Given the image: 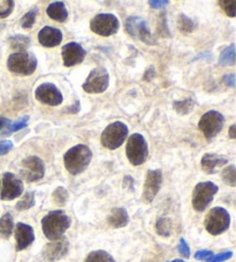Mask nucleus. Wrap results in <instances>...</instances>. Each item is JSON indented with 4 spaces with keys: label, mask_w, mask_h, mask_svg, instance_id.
<instances>
[{
    "label": "nucleus",
    "mask_w": 236,
    "mask_h": 262,
    "mask_svg": "<svg viewBox=\"0 0 236 262\" xmlns=\"http://www.w3.org/2000/svg\"><path fill=\"white\" fill-rule=\"evenodd\" d=\"M222 82H224L227 87L235 88V75L234 74H227L222 78Z\"/></svg>",
    "instance_id": "44"
},
{
    "label": "nucleus",
    "mask_w": 236,
    "mask_h": 262,
    "mask_svg": "<svg viewBox=\"0 0 236 262\" xmlns=\"http://www.w3.org/2000/svg\"><path fill=\"white\" fill-rule=\"evenodd\" d=\"M46 13L50 19H52L57 22H66L68 19V11L66 8L65 3L62 2H54L50 4L46 8Z\"/></svg>",
    "instance_id": "22"
},
{
    "label": "nucleus",
    "mask_w": 236,
    "mask_h": 262,
    "mask_svg": "<svg viewBox=\"0 0 236 262\" xmlns=\"http://www.w3.org/2000/svg\"><path fill=\"white\" fill-rule=\"evenodd\" d=\"M236 125L235 124H233L230 126V128H229V137H230V139H236Z\"/></svg>",
    "instance_id": "48"
},
{
    "label": "nucleus",
    "mask_w": 236,
    "mask_h": 262,
    "mask_svg": "<svg viewBox=\"0 0 236 262\" xmlns=\"http://www.w3.org/2000/svg\"><path fill=\"white\" fill-rule=\"evenodd\" d=\"M0 135H2V133H0Z\"/></svg>",
    "instance_id": "51"
},
{
    "label": "nucleus",
    "mask_w": 236,
    "mask_h": 262,
    "mask_svg": "<svg viewBox=\"0 0 236 262\" xmlns=\"http://www.w3.org/2000/svg\"><path fill=\"white\" fill-rule=\"evenodd\" d=\"M196 28L195 22L185 14H180L178 17V29L182 34H192Z\"/></svg>",
    "instance_id": "29"
},
{
    "label": "nucleus",
    "mask_w": 236,
    "mask_h": 262,
    "mask_svg": "<svg viewBox=\"0 0 236 262\" xmlns=\"http://www.w3.org/2000/svg\"><path fill=\"white\" fill-rule=\"evenodd\" d=\"M219 191V187L212 182H203L197 184L193 192V207L194 209L202 213L211 205L216 194Z\"/></svg>",
    "instance_id": "8"
},
{
    "label": "nucleus",
    "mask_w": 236,
    "mask_h": 262,
    "mask_svg": "<svg viewBox=\"0 0 236 262\" xmlns=\"http://www.w3.org/2000/svg\"><path fill=\"white\" fill-rule=\"evenodd\" d=\"M92 160V151L85 144H76L63 156L66 170L73 176L84 172Z\"/></svg>",
    "instance_id": "1"
},
{
    "label": "nucleus",
    "mask_w": 236,
    "mask_h": 262,
    "mask_svg": "<svg viewBox=\"0 0 236 262\" xmlns=\"http://www.w3.org/2000/svg\"><path fill=\"white\" fill-rule=\"evenodd\" d=\"M61 56L63 65L66 67H73L81 64L84 60L87 52L82 48V45H80L76 42H70L63 45L61 50Z\"/></svg>",
    "instance_id": "16"
},
{
    "label": "nucleus",
    "mask_w": 236,
    "mask_h": 262,
    "mask_svg": "<svg viewBox=\"0 0 236 262\" xmlns=\"http://www.w3.org/2000/svg\"><path fill=\"white\" fill-rule=\"evenodd\" d=\"M219 65L221 66H234L235 65V45L230 44L221 52L219 58Z\"/></svg>",
    "instance_id": "27"
},
{
    "label": "nucleus",
    "mask_w": 236,
    "mask_h": 262,
    "mask_svg": "<svg viewBox=\"0 0 236 262\" xmlns=\"http://www.w3.org/2000/svg\"><path fill=\"white\" fill-rule=\"evenodd\" d=\"M154 76H156V71H154V67L153 66H150L149 69L145 71V73L143 75V80L150 81V80H152Z\"/></svg>",
    "instance_id": "45"
},
{
    "label": "nucleus",
    "mask_w": 236,
    "mask_h": 262,
    "mask_svg": "<svg viewBox=\"0 0 236 262\" xmlns=\"http://www.w3.org/2000/svg\"><path fill=\"white\" fill-rule=\"evenodd\" d=\"M215 255V253L212 251H208V250H202V251H198L196 252V254H195V259L199 260V261H203V260H208L211 259V257Z\"/></svg>",
    "instance_id": "41"
},
{
    "label": "nucleus",
    "mask_w": 236,
    "mask_h": 262,
    "mask_svg": "<svg viewBox=\"0 0 236 262\" xmlns=\"http://www.w3.org/2000/svg\"><path fill=\"white\" fill-rule=\"evenodd\" d=\"M125 29L131 38L140 40L147 45H156L157 40L153 37L147 21L139 16H129L126 20Z\"/></svg>",
    "instance_id": "7"
},
{
    "label": "nucleus",
    "mask_w": 236,
    "mask_h": 262,
    "mask_svg": "<svg viewBox=\"0 0 236 262\" xmlns=\"http://www.w3.org/2000/svg\"><path fill=\"white\" fill-rule=\"evenodd\" d=\"M231 256H233V252L231 251L222 252L217 255H213L211 259H208L206 262H225L227 260H229Z\"/></svg>",
    "instance_id": "38"
},
{
    "label": "nucleus",
    "mask_w": 236,
    "mask_h": 262,
    "mask_svg": "<svg viewBox=\"0 0 236 262\" xmlns=\"http://www.w3.org/2000/svg\"><path fill=\"white\" fill-rule=\"evenodd\" d=\"M16 250L23 251L28 248L35 241V232L33 227L26 223H17L15 225Z\"/></svg>",
    "instance_id": "19"
},
{
    "label": "nucleus",
    "mask_w": 236,
    "mask_h": 262,
    "mask_svg": "<svg viewBox=\"0 0 236 262\" xmlns=\"http://www.w3.org/2000/svg\"><path fill=\"white\" fill-rule=\"evenodd\" d=\"M7 69L17 75L28 76L37 69V58L30 52H14L8 57Z\"/></svg>",
    "instance_id": "3"
},
{
    "label": "nucleus",
    "mask_w": 236,
    "mask_h": 262,
    "mask_svg": "<svg viewBox=\"0 0 236 262\" xmlns=\"http://www.w3.org/2000/svg\"><path fill=\"white\" fill-rule=\"evenodd\" d=\"M35 97L39 103L50 106L60 105L63 101V96L56 84L45 82L39 84L35 92Z\"/></svg>",
    "instance_id": "13"
},
{
    "label": "nucleus",
    "mask_w": 236,
    "mask_h": 262,
    "mask_svg": "<svg viewBox=\"0 0 236 262\" xmlns=\"http://www.w3.org/2000/svg\"><path fill=\"white\" fill-rule=\"evenodd\" d=\"M0 186H2V182H0Z\"/></svg>",
    "instance_id": "50"
},
{
    "label": "nucleus",
    "mask_w": 236,
    "mask_h": 262,
    "mask_svg": "<svg viewBox=\"0 0 236 262\" xmlns=\"http://www.w3.org/2000/svg\"><path fill=\"white\" fill-rule=\"evenodd\" d=\"M13 230H14V221L10 213H6L0 219V236L8 239L13 233Z\"/></svg>",
    "instance_id": "24"
},
{
    "label": "nucleus",
    "mask_w": 236,
    "mask_h": 262,
    "mask_svg": "<svg viewBox=\"0 0 236 262\" xmlns=\"http://www.w3.org/2000/svg\"><path fill=\"white\" fill-rule=\"evenodd\" d=\"M173 107L174 110L181 116L189 115L190 112L194 110L195 101L193 98H185V99H182V101H175L173 103Z\"/></svg>",
    "instance_id": "26"
},
{
    "label": "nucleus",
    "mask_w": 236,
    "mask_h": 262,
    "mask_svg": "<svg viewBox=\"0 0 236 262\" xmlns=\"http://www.w3.org/2000/svg\"><path fill=\"white\" fill-rule=\"evenodd\" d=\"M225 124V118L220 112L211 110L204 114L198 121V129L203 133L206 140L215 139L219 134Z\"/></svg>",
    "instance_id": "9"
},
{
    "label": "nucleus",
    "mask_w": 236,
    "mask_h": 262,
    "mask_svg": "<svg viewBox=\"0 0 236 262\" xmlns=\"http://www.w3.org/2000/svg\"><path fill=\"white\" fill-rule=\"evenodd\" d=\"M129 223V214L127 209L121 207L113 208L107 216V224L113 229L125 228Z\"/></svg>",
    "instance_id": "21"
},
{
    "label": "nucleus",
    "mask_w": 236,
    "mask_h": 262,
    "mask_svg": "<svg viewBox=\"0 0 236 262\" xmlns=\"http://www.w3.org/2000/svg\"><path fill=\"white\" fill-rule=\"evenodd\" d=\"M162 184V172L161 170H149L147 173V179H145L143 193H142V201L144 203H151L159 193Z\"/></svg>",
    "instance_id": "15"
},
{
    "label": "nucleus",
    "mask_w": 236,
    "mask_h": 262,
    "mask_svg": "<svg viewBox=\"0 0 236 262\" xmlns=\"http://www.w3.org/2000/svg\"><path fill=\"white\" fill-rule=\"evenodd\" d=\"M156 231L161 237H170L172 233V221L169 217H160L156 222Z\"/></svg>",
    "instance_id": "28"
},
{
    "label": "nucleus",
    "mask_w": 236,
    "mask_h": 262,
    "mask_svg": "<svg viewBox=\"0 0 236 262\" xmlns=\"http://www.w3.org/2000/svg\"><path fill=\"white\" fill-rule=\"evenodd\" d=\"M110 85V74L105 67H96L88 75L82 88L88 94H103Z\"/></svg>",
    "instance_id": "11"
},
{
    "label": "nucleus",
    "mask_w": 236,
    "mask_h": 262,
    "mask_svg": "<svg viewBox=\"0 0 236 262\" xmlns=\"http://www.w3.org/2000/svg\"><path fill=\"white\" fill-rule=\"evenodd\" d=\"M68 196H69V194H68V191H67L65 187H62V186L57 187L53 191V193H52L53 201L59 207H63V206L66 205V202L68 200Z\"/></svg>",
    "instance_id": "33"
},
{
    "label": "nucleus",
    "mask_w": 236,
    "mask_h": 262,
    "mask_svg": "<svg viewBox=\"0 0 236 262\" xmlns=\"http://www.w3.org/2000/svg\"><path fill=\"white\" fill-rule=\"evenodd\" d=\"M12 121L10 119L0 116V133H2V135H6V130L10 127Z\"/></svg>",
    "instance_id": "42"
},
{
    "label": "nucleus",
    "mask_w": 236,
    "mask_h": 262,
    "mask_svg": "<svg viewBox=\"0 0 236 262\" xmlns=\"http://www.w3.org/2000/svg\"><path fill=\"white\" fill-rule=\"evenodd\" d=\"M37 15H38V8L37 7H34L33 10L27 12L20 20L21 28H23V29L33 28V26L35 25V22H36V19H37Z\"/></svg>",
    "instance_id": "31"
},
{
    "label": "nucleus",
    "mask_w": 236,
    "mask_h": 262,
    "mask_svg": "<svg viewBox=\"0 0 236 262\" xmlns=\"http://www.w3.org/2000/svg\"><path fill=\"white\" fill-rule=\"evenodd\" d=\"M221 179H222V182L228 185V186L235 187L236 186V168H235V165H233V164L227 165L226 168L222 170Z\"/></svg>",
    "instance_id": "30"
},
{
    "label": "nucleus",
    "mask_w": 236,
    "mask_h": 262,
    "mask_svg": "<svg viewBox=\"0 0 236 262\" xmlns=\"http://www.w3.org/2000/svg\"><path fill=\"white\" fill-rule=\"evenodd\" d=\"M158 34L162 37H171L170 34V29L169 26H167V21H166V14H159V17H158Z\"/></svg>",
    "instance_id": "36"
},
{
    "label": "nucleus",
    "mask_w": 236,
    "mask_h": 262,
    "mask_svg": "<svg viewBox=\"0 0 236 262\" xmlns=\"http://www.w3.org/2000/svg\"><path fill=\"white\" fill-rule=\"evenodd\" d=\"M35 206V193L34 192H27L25 195L22 196L21 200L16 203V210L19 211H25L28 210L30 208Z\"/></svg>",
    "instance_id": "32"
},
{
    "label": "nucleus",
    "mask_w": 236,
    "mask_h": 262,
    "mask_svg": "<svg viewBox=\"0 0 236 262\" xmlns=\"http://www.w3.org/2000/svg\"><path fill=\"white\" fill-rule=\"evenodd\" d=\"M72 224V220L63 210H52L42 219V230L49 241L61 238Z\"/></svg>",
    "instance_id": "2"
},
{
    "label": "nucleus",
    "mask_w": 236,
    "mask_h": 262,
    "mask_svg": "<svg viewBox=\"0 0 236 262\" xmlns=\"http://www.w3.org/2000/svg\"><path fill=\"white\" fill-rule=\"evenodd\" d=\"M13 147H14V144L10 140H3V141H0V156H4L10 152Z\"/></svg>",
    "instance_id": "40"
},
{
    "label": "nucleus",
    "mask_w": 236,
    "mask_h": 262,
    "mask_svg": "<svg viewBox=\"0 0 236 262\" xmlns=\"http://www.w3.org/2000/svg\"><path fill=\"white\" fill-rule=\"evenodd\" d=\"M128 126L125 123H122V121H114V123L110 124L103 130L101 143L103 144L104 148L114 150V149L119 148L121 144H124L126 138L128 137Z\"/></svg>",
    "instance_id": "5"
},
{
    "label": "nucleus",
    "mask_w": 236,
    "mask_h": 262,
    "mask_svg": "<svg viewBox=\"0 0 236 262\" xmlns=\"http://www.w3.org/2000/svg\"><path fill=\"white\" fill-rule=\"evenodd\" d=\"M126 155L129 162L135 166L142 165L149 156V147L147 140L142 134L135 133L130 135L126 144Z\"/></svg>",
    "instance_id": "6"
},
{
    "label": "nucleus",
    "mask_w": 236,
    "mask_h": 262,
    "mask_svg": "<svg viewBox=\"0 0 236 262\" xmlns=\"http://www.w3.org/2000/svg\"><path fill=\"white\" fill-rule=\"evenodd\" d=\"M218 5L221 7V10L226 13V15L229 17H235L236 14V2L235 0H220L218 2Z\"/></svg>",
    "instance_id": "34"
},
{
    "label": "nucleus",
    "mask_w": 236,
    "mask_h": 262,
    "mask_svg": "<svg viewBox=\"0 0 236 262\" xmlns=\"http://www.w3.org/2000/svg\"><path fill=\"white\" fill-rule=\"evenodd\" d=\"M21 176L26 182L36 183L44 178L45 163L38 156H29L21 162Z\"/></svg>",
    "instance_id": "12"
},
{
    "label": "nucleus",
    "mask_w": 236,
    "mask_h": 262,
    "mask_svg": "<svg viewBox=\"0 0 236 262\" xmlns=\"http://www.w3.org/2000/svg\"><path fill=\"white\" fill-rule=\"evenodd\" d=\"M28 121H29V116H25V117H22L20 120L15 121V123H12L10 125V127H8V129L6 130V135L17 132V130L25 128L27 124H28Z\"/></svg>",
    "instance_id": "37"
},
{
    "label": "nucleus",
    "mask_w": 236,
    "mask_h": 262,
    "mask_svg": "<svg viewBox=\"0 0 236 262\" xmlns=\"http://www.w3.org/2000/svg\"><path fill=\"white\" fill-rule=\"evenodd\" d=\"M227 163H228V159H226V157L221 155H217V154H213V152H207L202 157L201 166L204 172L208 174H213L216 173L218 168L224 166Z\"/></svg>",
    "instance_id": "20"
},
{
    "label": "nucleus",
    "mask_w": 236,
    "mask_h": 262,
    "mask_svg": "<svg viewBox=\"0 0 236 262\" xmlns=\"http://www.w3.org/2000/svg\"><path fill=\"white\" fill-rule=\"evenodd\" d=\"M81 109V104L79 101H76L75 104L73 106H69V109L67 110V112H69V114H76V112H79Z\"/></svg>",
    "instance_id": "47"
},
{
    "label": "nucleus",
    "mask_w": 236,
    "mask_h": 262,
    "mask_svg": "<svg viewBox=\"0 0 236 262\" xmlns=\"http://www.w3.org/2000/svg\"><path fill=\"white\" fill-rule=\"evenodd\" d=\"M84 262H115V260L110 253L103 250H98L90 252L87 257H85Z\"/></svg>",
    "instance_id": "25"
},
{
    "label": "nucleus",
    "mask_w": 236,
    "mask_h": 262,
    "mask_svg": "<svg viewBox=\"0 0 236 262\" xmlns=\"http://www.w3.org/2000/svg\"><path fill=\"white\" fill-rule=\"evenodd\" d=\"M23 193V183L14 173L5 172L3 176V188L0 199L3 201H12Z\"/></svg>",
    "instance_id": "14"
},
{
    "label": "nucleus",
    "mask_w": 236,
    "mask_h": 262,
    "mask_svg": "<svg viewBox=\"0 0 236 262\" xmlns=\"http://www.w3.org/2000/svg\"><path fill=\"white\" fill-rule=\"evenodd\" d=\"M15 3L12 0H0V19L10 16L14 11Z\"/></svg>",
    "instance_id": "35"
},
{
    "label": "nucleus",
    "mask_w": 236,
    "mask_h": 262,
    "mask_svg": "<svg viewBox=\"0 0 236 262\" xmlns=\"http://www.w3.org/2000/svg\"><path fill=\"white\" fill-rule=\"evenodd\" d=\"M169 4H170L169 0H159V2H158V0H149V5L152 8H157V10L158 8H162L167 6Z\"/></svg>",
    "instance_id": "43"
},
{
    "label": "nucleus",
    "mask_w": 236,
    "mask_h": 262,
    "mask_svg": "<svg viewBox=\"0 0 236 262\" xmlns=\"http://www.w3.org/2000/svg\"><path fill=\"white\" fill-rule=\"evenodd\" d=\"M171 262H185V261H183V260H181V259H175V260H173V261H171Z\"/></svg>",
    "instance_id": "49"
},
{
    "label": "nucleus",
    "mask_w": 236,
    "mask_h": 262,
    "mask_svg": "<svg viewBox=\"0 0 236 262\" xmlns=\"http://www.w3.org/2000/svg\"><path fill=\"white\" fill-rule=\"evenodd\" d=\"M62 33L54 27L45 26L38 33V42L44 48H56L62 42Z\"/></svg>",
    "instance_id": "18"
},
{
    "label": "nucleus",
    "mask_w": 236,
    "mask_h": 262,
    "mask_svg": "<svg viewBox=\"0 0 236 262\" xmlns=\"http://www.w3.org/2000/svg\"><path fill=\"white\" fill-rule=\"evenodd\" d=\"M230 225V215L225 208L215 207L208 211L204 220V227L206 231L212 236H219V234L227 231Z\"/></svg>",
    "instance_id": "4"
},
{
    "label": "nucleus",
    "mask_w": 236,
    "mask_h": 262,
    "mask_svg": "<svg viewBox=\"0 0 236 262\" xmlns=\"http://www.w3.org/2000/svg\"><path fill=\"white\" fill-rule=\"evenodd\" d=\"M68 251H69V242L66 237L62 236L57 241L49 243L45 246L44 256L49 261H58L62 259L63 256H66Z\"/></svg>",
    "instance_id": "17"
},
{
    "label": "nucleus",
    "mask_w": 236,
    "mask_h": 262,
    "mask_svg": "<svg viewBox=\"0 0 236 262\" xmlns=\"http://www.w3.org/2000/svg\"><path fill=\"white\" fill-rule=\"evenodd\" d=\"M179 253L181 255H182L183 257H185V259H188V257H190V247L188 245V243L185 242L184 238H181L180 239V244H179Z\"/></svg>",
    "instance_id": "39"
},
{
    "label": "nucleus",
    "mask_w": 236,
    "mask_h": 262,
    "mask_svg": "<svg viewBox=\"0 0 236 262\" xmlns=\"http://www.w3.org/2000/svg\"><path fill=\"white\" fill-rule=\"evenodd\" d=\"M12 50H14L15 52H26L28 48L30 47V38L26 35H13L8 39Z\"/></svg>",
    "instance_id": "23"
},
{
    "label": "nucleus",
    "mask_w": 236,
    "mask_h": 262,
    "mask_svg": "<svg viewBox=\"0 0 236 262\" xmlns=\"http://www.w3.org/2000/svg\"><path fill=\"white\" fill-rule=\"evenodd\" d=\"M120 28L119 19L111 13H101L90 21V29L95 34L108 37L116 34Z\"/></svg>",
    "instance_id": "10"
},
{
    "label": "nucleus",
    "mask_w": 236,
    "mask_h": 262,
    "mask_svg": "<svg viewBox=\"0 0 236 262\" xmlns=\"http://www.w3.org/2000/svg\"><path fill=\"white\" fill-rule=\"evenodd\" d=\"M124 187L133 189L134 188V179L130 177V176H126L124 178Z\"/></svg>",
    "instance_id": "46"
}]
</instances>
